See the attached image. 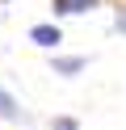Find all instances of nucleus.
<instances>
[{"label": "nucleus", "mask_w": 126, "mask_h": 130, "mask_svg": "<svg viewBox=\"0 0 126 130\" xmlns=\"http://www.w3.org/2000/svg\"><path fill=\"white\" fill-rule=\"evenodd\" d=\"M50 67H55V76H76V71H84V59L80 55H63V59H55Z\"/></svg>", "instance_id": "7ed1b4c3"}, {"label": "nucleus", "mask_w": 126, "mask_h": 130, "mask_svg": "<svg viewBox=\"0 0 126 130\" xmlns=\"http://www.w3.org/2000/svg\"><path fill=\"white\" fill-rule=\"evenodd\" d=\"M30 42L50 51V46H59V42H63V34H59V25H46V21H42V25H34V29H30Z\"/></svg>", "instance_id": "f257e3e1"}, {"label": "nucleus", "mask_w": 126, "mask_h": 130, "mask_svg": "<svg viewBox=\"0 0 126 130\" xmlns=\"http://www.w3.org/2000/svg\"><path fill=\"white\" fill-rule=\"evenodd\" d=\"M0 118H8V122H21V118H25V109L4 92V88H0Z\"/></svg>", "instance_id": "20e7f679"}, {"label": "nucleus", "mask_w": 126, "mask_h": 130, "mask_svg": "<svg viewBox=\"0 0 126 130\" xmlns=\"http://www.w3.org/2000/svg\"><path fill=\"white\" fill-rule=\"evenodd\" d=\"M114 29H118V34H126V9L118 13V21H114Z\"/></svg>", "instance_id": "423d86ee"}, {"label": "nucleus", "mask_w": 126, "mask_h": 130, "mask_svg": "<svg viewBox=\"0 0 126 130\" xmlns=\"http://www.w3.org/2000/svg\"><path fill=\"white\" fill-rule=\"evenodd\" d=\"M50 130H80V122H76V118H55Z\"/></svg>", "instance_id": "39448f33"}, {"label": "nucleus", "mask_w": 126, "mask_h": 130, "mask_svg": "<svg viewBox=\"0 0 126 130\" xmlns=\"http://www.w3.org/2000/svg\"><path fill=\"white\" fill-rule=\"evenodd\" d=\"M50 9H55V17H67V13H84V9H97V0H55Z\"/></svg>", "instance_id": "f03ea898"}]
</instances>
